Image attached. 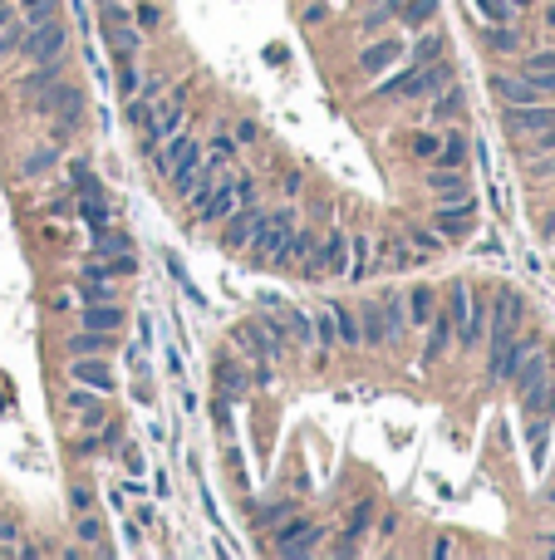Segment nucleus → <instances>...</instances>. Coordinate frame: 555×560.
I'll use <instances>...</instances> for the list:
<instances>
[{
    "mask_svg": "<svg viewBox=\"0 0 555 560\" xmlns=\"http://www.w3.org/2000/svg\"><path fill=\"white\" fill-rule=\"evenodd\" d=\"M526 319V300L516 290H502L491 300V379H506V349Z\"/></svg>",
    "mask_w": 555,
    "mask_h": 560,
    "instance_id": "f257e3e1",
    "label": "nucleus"
},
{
    "mask_svg": "<svg viewBox=\"0 0 555 560\" xmlns=\"http://www.w3.org/2000/svg\"><path fill=\"white\" fill-rule=\"evenodd\" d=\"M251 192H256V182H251V177H222V182H212V187L197 197V222H202V226L226 222L241 201H251Z\"/></svg>",
    "mask_w": 555,
    "mask_h": 560,
    "instance_id": "f03ea898",
    "label": "nucleus"
},
{
    "mask_svg": "<svg viewBox=\"0 0 555 560\" xmlns=\"http://www.w3.org/2000/svg\"><path fill=\"white\" fill-rule=\"evenodd\" d=\"M25 54H30L35 64H44V59H59L65 54V44H69V30H65V20L50 11V5H40L35 11V20L25 25Z\"/></svg>",
    "mask_w": 555,
    "mask_h": 560,
    "instance_id": "7ed1b4c3",
    "label": "nucleus"
},
{
    "mask_svg": "<svg viewBox=\"0 0 555 560\" xmlns=\"http://www.w3.org/2000/svg\"><path fill=\"white\" fill-rule=\"evenodd\" d=\"M448 300H452V305H448V319H452V329H457V344L462 349H477L481 329H487V310L472 305V290L462 286V280L448 290Z\"/></svg>",
    "mask_w": 555,
    "mask_h": 560,
    "instance_id": "20e7f679",
    "label": "nucleus"
},
{
    "mask_svg": "<svg viewBox=\"0 0 555 560\" xmlns=\"http://www.w3.org/2000/svg\"><path fill=\"white\" fill-rule=\"evenodd\" d=\"M502 123H506V133L512 138H541V133H551L555 128V108L551 104H516V108H506L502 114Z\"/></svg>",
    "mask_w": 555,
    "mask_h": 560,
    "instance_id": "39448f33",
    "label": "nucleus"
},
{
    "mask_svg": "<svg viewBox=\"0 0 555 560\" xmlns=\"http://www.w3.org/2000/svg\"><path fill=\"white\" fill-rule=\"evenodd\" d=\"M295 226L300 222L290 212L266 217V222H261V232H256V241H251V246H256V265H276V256L285 251V241L295 236Z\"/></svg>",
    "mask_w": 555,
    "mask_h": 560,
    "instance_id": "423d86ee",
    "label": "nucleus"
},
{
    "mask_svg": "<svg viewBox=\"0 0 555 560\" xmlns=\"http://www.w3.org/2000/svg\"><path fill=\"white\" fill-rule=\"evenodd\" d=\"M261 222H266V212H261L256 201H241V207L226 217V226H222V246H226V251L251 246V241H256V232H261Z\"/></svg>",
    "mask_w": 555,
    "mask_h": 560,
    "instance_id": "0eeeda50",
    "label": "nucleus"
},
{
    "mask_svg": "<svg viewBox=\"0 0 555 560\" xmlns=\"http://www.w3.org/2000/svg\"><path fill=\"white\" fill-rule=\"evenodd\" d=\"M512 379H516V393H521V398H531V393L541 389L545 379H551V359H545V344H535L531 354H526V359L516 364Z\"/></svg>",
    "mask_w": 555,
    "mask_h": 560,
    "instance_id": "6e6552de",
    "label": "nucleus"
},
{
    "mask_svg": "<svg viewBox=\"0 0 555 560\" xmlns=\"http://www.w3.org/2000/svg\"><path fill=\"white\" fill-rule=\"evenodd\" d=\"M192 153H202V143H197L192 133H172L168 143H158V148H152V168H158L162 177H172V168H177L182 158H192Z\"/></svg>",
    "mask_w": 555,
    "mask_h": 560,
    "instance_id": "1a4fd4ad",
    "label": "nucleus"
},
{
    "mask_svg": "<svg viewBox=\"0 0 555 560\" xmlns=\"http://www.w3.org/2000/svg\"><path fill=\"white\" fill-rule=\"evenodd\" d=\"M182 128H187V104H182V94L172 99L168 108L158 104V118H152L148 123V148H158V143H168L172 133H182Z\"/></svg>",
    "mask_w": 555,
    "mask_h": 560,
    "instance_id": "9d476101",
    "label": "nucleus"
},
{
    "mask_svg": "<svg viewBox=\"0 0 555 560\" xmlns=\"http://www.w3.org/2000/svg\"><path fill=\"white\" fill-rule=\"evenodd\" d=\"M433 222H438V232H442V236H462V232H472V222H477V201H472V197H462V201H442Z\"/></svg>",
    "mask_w": 555,
    "mask_h": 560,
    "instance_id": "9b49d317",
    "label": "nucleus"
},
{
    "mask_svg": "<svg viewBox=\"0 0 555 560\" xmlns=\"http://www.w3.org/2000/svg\"><path fill=\"white\" fill-rule=\"evenodd\" d=\"M315 546H320V526H310V521H290L276 540L280 556H310Z\"/></svg>",
    "mask_w": 555,
    "mask_h": 560,
    "instance_id": "f8f14e48",
    "label": "nucleus"
},
{
    "mask_svg": "<svg viewBox=\"0 0 555 560\" xmlns=\"http://www.w3.org/2000/svg\"><path fill=\"white\" fill-rule=\"evenodd\" d=\"M491 94H496V99H502V104H541V89H535V79H512V75H496V79H491Z\"/></svg>",
    "mask_w": 555,
    "mask_h": 560,
    "instance_id": "ddd939ff",
    "label": "nucleus"
},
{
    "mask_svg": "<svg viewBox=\"0 0 555 560\" xmlns=\"http://www.w3.org/2000/svg\"><path fill=\"white\" fill-rule=\"evenodd\" d=\"M69 379H79L84 389H94V393H108V389H113V369H108V364L98 359V354H89V359H74Z\"/></svg>",
    "mask_w": 555,
    "mask_h": 560,
    "instance_id": "4468645a",
    "label": "nucleus"
},
{
    "mask_svg": "<svg viewBox=\"0 0 555 560\" xmlns=\"http://www.w3.org/2000/svg\"><path fill=\"white\" fill-rule=\"evenodd\" d=\"M398 59H403V44H398V40H379V44H369V50L359 54V69L369 79H379L388 64H398Z\"/></svg>",
    "mask_w": 555,
    "mask_h": 560,
    "instance_id": "2eb2a0df",
    "label": "nucleus"
},
{
    "mask_svg": "<svg viewBox=\"0 0 555 560\" xmlns=\"http://www.w3.org/2000/svg\"><path fill=\"white\" fill-rule=\"evenodd\" d=\"M427 192H433L438 201L472 197V192H467V177H462V172H452V168H433V172H427Z\"/></svg>",
    "mask_w": 555,
    "mask_h": 560,
    "instance_id": "dca6fc26",
    "label": "nucleus"
},
{
    "mask_svg": "<svg viewBox=\"0 0 555 560\" xmlns=\"http://www.w3.org/2000/svg\"><path fill=\"white\" fill-rule=\"evenodd\" d=\"M320 265H324V275H349V241H344V232H330V236H324Z\"/></svg>",
    "mask_w": 555,
    "mask_h": 560,
    "instance_id": "f3484780",
    "label": "nucleus"
},
{
    "mask_svg": "<svg viewBox=\"0 0 555 560\" xmlns=\"http://www.w3.org/2000/svg\"><path fill=\"white\" fill-rule=\"evenodd\" d=\"M123 310L118 305H108V300H98V305H89L84 310V329H98V335H113V329H123Z\"/></svg>",
    "mask_w": 555,
    "mask_h": 560,
    "instance_id": "a211bd4d",
    "label": "nucleus"
},
{
    "mask_svg": "<svg viewBox=\"0 0 555 560\" xmlns=\"http://www.w3.org/2000/svg\"><path fill=\"white\" fill-rule=\"evenodd\" d=\"M398 300H403V296H394V290L379 296V315H384V335L388 339H398V335H403V325H408V310L398 305Z\"/></svg>",
    "mask_w": 555,
    "mask_h": 560,
    "instance_id": "6ab92c4d",
    "label": "nucleus"
},
{
    "mask_svg": "<svg viewBox=\"0 0 555 560\" xmlns=\"http://www.w3.org/2000/svg\"><path fill=\"white\" fill-rule=\"evenodd\" d=\"M448 339H452V319L448 315H433V319H427V349H423V359H438L442 349H448Z\"/></svg>",
    "mask_w": 555,
    "mask_h": 560,
    "instance_id": "aec40b11",
    "label": "nucleus"
},
{
    "mask_svg": "<svg viewBox=\"0 0 555 560\" xmlns=\"http://www.w3.org/2000/svg\"><path fill=\"white\" fill-rule=\"evenodd\" d=\"M108 344H113V339L98 335V329H79V335L69 339V354H74V359H89V354H104Z\"/></svg>",
    "mask_w": 555,
    "mask_h": 560,
    "instance_id": "412c9836",
    "label": "nucleus"
},
{
    "mask_svg": "<svg viewBox=\"0 0 555 560\" xmlns=\"http://www.w3.org/2000/svg\"><path fill=\"white\" fill-rule=\"evenodd\" d=\"M69 408H74V413H84V423H89V428H98V423H104V403H98L94 393L84 389V383H79V389L69 393Z\"/></svg>",
    "mask_w": 555,
    "mask_h": 560,
    "instance_id": "4be33fe9",
    "label": "nucleus"
},
{
    "mask_svg": "<svg viewBox=\"0 0 555 560\" xmlns=\"http://www.w3.org/2000/svg\"><path fill=\"white\" fill-rule=\"evenodd\" d=\"M359 339H363V344H388L384 315H379V300H369V305H363V329H359Z\"/></svg>",
    "mask_w": 555,
    "mask_h": 560,
    "instance_id": "5701e85b",
    "label": "nucleus"
},
{
    "mask_svg": "<svg viewBox=\"0 0 555 560\" xmlns=\"http://www.w3.org/2000/svg\"><path fill=\"white\" fill-rule=\"evenodd\" d=\"M369 275V236H354L349 241V280H363Z\"/></svg>",
    "mask_w": 555,
    "mask_h": 560,
    "instance_id": "b1692460",
    "label": "nucleus"
},
{
    "mask_svg": "<svg viewBox=\"0 0 555 560\" xmlns=\"http://www.w3.org/2000/svg\"><path fill=\"white\" fill-rule=\"evenodd\" d=\"M315 339H320V344H340V325H334V305H320V310H315Z\"/></svg>",
    "mask_w": 555,
    "mask_h": 560,
    "instance_id": "393cba45",
    "label": "nucleus"
},
{
    "mask_svg": "<svg viewBox=\"0 0 555 560\" xmlns=\"http://www.w3.org/2000/svg\"><path fill=\"white\" fill-rule=\"evenodd\" d=\"M280 310H285V305H280ZM285 335L295 339V344H310V339H315V325L300 315V310H285Z\"/></svg>",
    "mask_w": 555,
    "mask_h": 560,
    "instance_id": "a878e982",
    "label": "nucleus"
},
{
    "mask_svg": "<svg viewBox=\"0 0 555 560\" xmlns=\"http://www.w3.org/2000/svg\"><path fill=\"white\" fill-rule=\"evenodd\" d=\"M334 325H340V344H349V349L363 344V339H359V319H354L344 305H334Z\"/></svg>",
    "mask_w": 555,
    "mask_h": 560,
    "instance_id": "bb28decb",
    "label": "nucleus"
},
{
    "mask_svg": "<svg viewBox=\"0 0 555 560\" xmlns=\"http://www.w3.org/2000/svg\"><path fill=\"white\" fill-rule=\"evenodd\" d=\"M108 44L123 50V54H133V50H138V35L129 30V20H108Z\"/></svg>",
    "mask_w": 555,
    "mask_h": 560,
    "instance_id": "cd10ccee",
    "label": "nucleus"
},
{
    "mask_svg": "<svg viewBox=\"0 0 555 560\" xmlns=\"http://www.w3.org/2000/svg\"><path fill=\"white\" fill-rule=\"evenodd\" d=\"M98 256H133V241L129 236H118V232H98Z\"/></svg>",
    "mask_w": 555,
    "mask_h": 560,
    "instance_id": "c85d7f7f",
    "label": "nucleus"
},
{
    "mask_svg": "<svg viewBox=\"0 0 555 560\" xmlns=\"http://www.w3.org/2000/svg\"><path fill=\"white\" fill-rule=\"evenodd\" d=\"M472 5H477L491 25H506V20H512V0H472Z\"/></svg>",
    "mask_w": 555,
    "mask_h": 560,
    "instance_id": "c756f323",
    "label": "nucleus"
},
{
    "mask_svg": "<svg viewBox=\"0 0 555 560\" xmlns=\"http://www.w3.org/2000/svg\"><path fill=\"white\" fill-rule=\"evenodd\" d=\"M408 315L413 319H433V290H413V296H408Z\"/></svg>",
    "mask_w": 555,
    "mask_h": 560,
    "instance_id": "7c9ffc66",
    "label": "nucleus"
},
{
    "mask_svg": "<svg viewBox=\"0 0 555 560\" xmlns=\"http://www.w3.org/2000/svg\"><path fill=\"white\" fill-rule=\"evenodd\" d=\"M54 158H59V153H54V148H40V153H30V158H25V177H35V172L54 168Z\"/></svg>",
    "mask_w": 555,
    "mask_h": 560,
    "instance_id": "2f4dec72",
    "label": "nucleus"
},
{
    "mask_svg": "<svg viewBox=\"0 0 555 560\" xmlns=\"http://www.w3.org/2000/svg\"><path fill=\"white\" fill-rule=\"evenodd\" d=\"M413 153H418V158H438V153H442V138L438 133H418L413 138Z\"/></svg>",
    "mask_w": 555,
    "mask_h": 560,
    "instance_id": "473e14b6",
    "label": "nucleus"
},
{
    "mask_svg": "<svg viewBox=\"0 0 555 560\" xmlns=\"http://www.w3.org/2000/svg\"><path fill=\"white\" fill-rule=\"evenodd\" d=\"M433 11H438V0H408V5H403V15H408L413 25H423Z\"/></svg>",
    "mask_w": 555,
    "mask_h": 560,
    "instance_id": "72a5a7b5",
    "label": "nucleus"
},
{
    "mask_svg": "<svg viewBox=\"0 0 555 560\" xmlns=\"http://www.w3.org/2000/svg\"><path fill=\"white\" fill-rule=\"evenodd\" d=\"M79 536H84L89 546H98V540H104V526H98V521L89 517V511H79Z\"/></svg>",
    "mask_w": 555,
    "mask_h": 560,
    "instance_id": "f704fd0d",
    "label": "nucleus"
},
{
    "mask_svg": "<svg viewBox=\"0 0 555 560\" xmlns=\"http://www.w3.org/2000/svg\"><path fill=\"white\" fill-rule=\"evenodd\" d=\"M118 94H123V104H129V99L138 94V75H133L129 64H123V69H118Z\"/></svg>",
    "mask_w": 555,
    "mask_h": 560,
    "instance_id": "c9c22d12",
    "label": "nucleus"
},
{
    "mask_svg": "<svg viewBox=\"0 0 555 560\" xmlns=\"http://www.w3.org/2000/svg\"><path fill=\"white\" fill-rule=\"evenodd\" d=\"M438 54H442V40H438V35H427V40L418 44V54H413V59H418V64H427V59H438Z\"/></svg>",
    "mask_w": 555,
    "mask_h": 560,
    "instance_id": "e433bc0d",
    "label": "nucleus"
},
{
    "mask_svg": "<svg viewBox=\"0 0 555 560\" xmlns=\"http://www.w3.org/2000/svg\"><path fill=\"white\" fill-rule=\"evenodd\" d=\"M20 40H25V25H15V20H11V30L0 35V54H11V50H20Z\"/></svg>",
    "mask_w": 555,
    "mask_h": 560,
    "instance_id": "4c0bfd02",
    "label": "nucleus"
},
{
    "mask_svg": "<svg viewBox=\"0 0 555 560\" xmlns=\"http://www.w3.org/2000/svg\"><path fill=\"white\" fill-rule=\"evenodd\" d=\"M222 393H246V379L231 369V364H222Z\"/></svg>",
    "mask_w": 555,
    "mask_h": 560,
    "instance_id": "58836bf2",
    "label": "nucleus"
},
{
    "mask_svg": "<svg viewBox=\"0 0 555 560\" xmlns=\"http://www.w3.org/2000/svg\"><path fill=\"white\" fill-rule=\"evenodd\" d=\"M457 108H462L457 94H442V104H433V118H457Z\"/></svg>",
    "mask_w": 555,
    "mask_h": 560,
    "instance_id": "ea45409f",
    "label": "nucleus"
},
{
    "mask_svg": "<svg viewBox=\"0 0 555 560\" xmlns=\"http://www.w3.org/2000/svg\"><path fill=\"white\" fill-rule=\"evenodd\" d=\"M521 69H526V75H545V69H555V54H531Z\"/></svg>",
    "mask_w": 555,
    "mask_h": 560,
    "instance_id": "a19ab883",
    "label": "nucleus"
},
{
    "mask_svg": "<svg viewBox=\"0 0 555 560\" xmlns=\"http://www.w3.org/2000/svg\"><path fill=\"white\" fill-rule=\"evenodd\" d=\"M413 246H418V251H438L442 232H413Z\"/></svg>",
    "mask_w": 555,
    "mask_h": 560,
    "instance_id": "79ce46f5",
    "label": "nucleus"
},
{
    "mask_svg": "<svg viewBox=\"0 0 555 560\" xmlns=\"http://www.w3.org/2000/svg\"><path fill=\"white\" fill-rule=\"evenodd\" d=\"M290 517V501H280V507H266L261 511V526H276V521H285Z\"/></svg>",
    "mask_w": 555,
    "mask_h": 560,
    "instance_id": "37998d69",
    "label": "nucleus"
},
{
    "mask_svg": "<svg viewBox=\"0 0 555 560\" xmlns=\"http://www.w3.org/2000/svg\"><path fill=\"white\" fill-rule=\"evenodd\" d=\"M526 79H535V89H541V94H555V69H545V75H526Z\"/></svg>",
    "mask_w": 555,
    "mask_h": 560,
    "instance_id": "c03bdc74",
    "label": "nucleus"
},
{
    "mask_svg": "<svg viewBox=\"0 0 555 560\" xmlns=\"http://www.w3.org/2000/svg\"><path fill=\"white\" fill-rule=\"evenodd\" d=\"M491 44H496V50H516V35L512 30H491Z\"/></svg>",
    "mask_w": 555,
    "mask_h": 560,
    "instance_id": "a18cd8bd",
    "label": "nucleus"
},
{
    "mask_svg": "<svg viewBox=\"0 0 555 560\" xmlns=\"http://www.w3.org/2000/svg\"><path fill=\"white\" fill-rule=\"evenodd\" d=\"M138 335H143V339H138V344H143V349H148V344H152V315H143V319H138Z\"/></svg>",
    "mask_w": 555,
    "mask_h": 560,
    "instance_id": "49530a36",
    "label": "nucleus"
},
{
    "mask_svg": "<svg viewBox=\"0 0 555 560\" xmlns=\"http://www.w3.org/2000/svg\"><path fill=\"white\" fill-rule=\"evenodd\" d=\"M89 507H94V497H89L84 486H74V511H89Z\"/></svg>",
    "mask_w": 555,
    "mask_h": 560,
    "instance_id": "de8ad7c7",
    "label": "nucleus"
},
{
    "mask_svg": "<svg viewBox=\"0 0 555 560\" xmlns=\"http://www.w3.org/2000/svg\"><path fill=\"white\" fill-rule=\"evenodd\" d=\"M40 5H54V0H25V11H40Z\"/></svg>",
    "mask_w": 555,
    "mask_h": 560,
    "instance_id": "09e8293b",
    "label": "nucleus"
},
{
    "mask_svg": "<svg viewBox=\"0 0 555 560\" xmlns=\"http://www.w3.org/2000/svg\"><path fill=\"white\" fill-rule=\"evenodd\" d=\"M512 5H526V0H512Z\"/></svg>",
    "mask_w": 555,
    "mask_h": 560,
    "instance_id": "8fccbe9b",
    "label": "nucleus"
},
{
    "mask_svg": "<svg viewBox=\"0 0 555 560\" xmlns=\"http://www.w3.org/2000/svg\"><path fill=\"white\" fill-rule=\"evenodd\" d=\"M551 501H555V486H551Z\"/></svg>",
    "mask_w": 555,
    "mask_h": 560,
    "instance_id": "3c124183",
    "label": "nucleus"
}]
</instances>
